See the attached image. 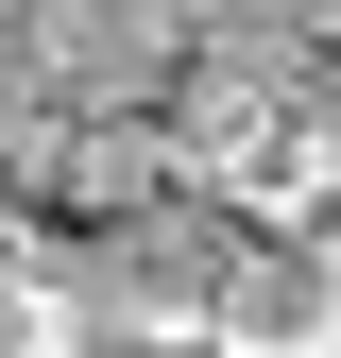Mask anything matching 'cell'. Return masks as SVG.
Segmentation results:
<instances>
[{"label":"cell","mask_w":341,"mask_h":358,"mask_svg":"<svg viewBox=\"0 0 341 358\" xmlns=\"http://www.w3.org/2000/svg\"><path fill=\"white\" fill-rule=\"evenodd\" d=\"M222 273H239V222L205 205V188H170V205H137L103 256H85V324H137V341H205L222 324Z\"/></svg>","instance_id":"cell-1"},{"label":"cell","mask_w":341,"mask_h":358,"mask_svg":"<svg viewBox=\"0 0 341 358\" xmlns=\"http://www.w3.org/2000/svg\"><path fill=\"white\" fill-rule=\"evenodd\" d=\"M205 358H341V239H239Z\"/></svg>","instance_id":"cell-2"},{"label":"cell","mask_w":341,"mask_h":358,"mask_svg":"<svg viewBox=\"0 0 341 358\" xmlns=\"http://www.w3.org/2000/svg\"><path fill=\"white\" fill-rule=\"evenodd\" d=\"M103 324H85V290L52 273V256H0V358H85Z\"/></svg>","instance_id":"cell-3"},{"label":"cell","mask_w":341,"mask_h":358,"mask_svg":"<svg viewBox=\"0 0 341 358\" xmlns=\"http://www.w3.org/2000/svg\"><path fill=\"white\" fill-rule=\"evenodd\" d=\"M324 52H341V0H324Z\"/></svg>","instance_id":"cell-4"}]
</instances>
